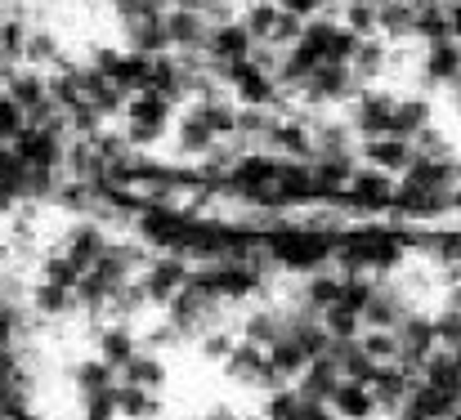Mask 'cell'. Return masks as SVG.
Instances as JSON below:
<instances>
[{
    "label": "cell",
    "mask_w": 461,
    "mask_h": 420,
    "mask_svg": "<svg viewBox=\"0 0 461 420\" xmlns=\"http://www.w3.org/2000/svg\"><path fill=\"white\" fill-rule=\"evenodd\" d=\"M358 152H363L367 165H376V170H385V174H403V170L417 161V147H412V139H403V135H376V139H363L358 143Z\"/></svg>",
    "instance_id": "4fadbf2b"
},
{
    "label": "cell",
    "mask_w": 461,
    "mask_h": 420,
    "mask_svg": "<svg viewBox=\"0 0 461 420\" xmlns=\"http://www.w3.org/2000/svg\"><path fill=\"white\" fill-rule=\"evenodd\" d=\"M135 353H140V335H135L131 326L113 322V326H104V331H99V358H104V362H113L117 371H122Z\"/></svg>",
    "instance_id": "e0dca14e"
},
{
    "label": "cell",
    "mask_w": 461,
    "mask_h": 420,
    "mask_svg": "<svg viewBox=\"0 0 461 420\" xmlns=\"http://www.w3.org/2000/svg\"><path fill=\"white\" fill-rule=\"evenodd\" d=\"M349 72L358 76V81H372V76H381L385 72V40L372 31V36H358L354 40V54H349Z\"/></svg>",
    "instance_id": "d6986e66"
},
{
    "label": "cell",
    "mask_w": 461,
    "mask_h": 420,
    "mask_svg": "<svg viewBox=\"0 0 461 420\" xmlns=\"http://www.w3.org/2000/svg\"><path fill=\"white\" fill-rule=\"evenodd\" d=\"M394 108H399L394 94H358V99H354V112H349V126H354L363 139L394 135Z\"/></svg>",
    "instance_id": "7c38bea8"
},
{
    "label": "cell",
    "mask_w": 461,
    "mask_h": 420,
    "mask_svg": "<svg viewBox=\"0 0 461 420\" xmlns=\"http://www.w3.org/2000/svg\"><path fill=\"white\" fill-rule=\"evenodd\" d=\"M202 54H206L211 67L224 76V72H233L238 63H251V58H256V36L247 31L242 18H233V22H215L211 36H206V49H202Z\"/></svg>",
    "instance_id": "277c9868"
},
{
    "label": "cell",
    "mask_w": 461,
    "mask_h": 420,
    "mask_svg": "<svg viewBox=\"0 0 461 420\" xmlns=\"http://www.w3.org/2000/svg\"><path fill=\"white\" fill-rule=\"evenodd\" d=\"M72 385H77V394L86 398V394H99V389L122 385V376H117V367H113V362H104V358L95 353V358H81V362L72 367Z\"/></svg>",
    "instance_id": "ac0fdd59"
},
{
    "label": "cell",
    "mask_w": 461,
    "mask_h": 420,
    "mask_svg": "<svg viewBox=\"0 0 461 420\" xmlns=\"http://www.w3.org/2000/svg\"><path fill=\"white\" fill-rule=\"evenodd\" d=\"M358 344H363V353H367L372 362H381V367H394V362H399V353H403L399 331H390V326H363Z\"/></svg>",
    "instance_id": "44dd1931"
},
{
    "label": "cell",
    "mask_w": 461,
    "mask_h": 420,
    "mask_svg": "<svg viewBox=\"0 0 461 420\" xmlns=\"http://www.w3.org/2000/svg\"><path fill=\"white\" fill-rule=\"evenodd\" d=\"M301 420H340V416H336L331 407H322V403H309V398H305V416H301Z\"/></svg>",
    "instance_id": "f546056e"
},
{
    "label": "cell",
    "mask_w": 461,
    "mask_h": 420,
    "mask_svg": "<svg viewBox=\"0 0 461 420\" xmlns=\"http://www.w3.org/2000/svg\"><path fill=\"white\" fill-rule=\"evenodd\" d=\"M345 299V273H309V286H305V304L313 313H327Z\"/></svg>",
    "instance_id": "ffe728a7"
},
{
    "label": "cell",
    "mask_w": 461,
    "mask_h": 420,
    "mask_svg": "<svg viewBox=\"0 0 461 420\" xmlns=\"http://www.w3.org/2000/svg\"><path fill=\"white\" fill-rule=\"evenodd\" d=\"M206 420H247V416H242V412H233V407H211Z\"/></svg>",
    "instance_id": "4dcf8cb0"
},
{
    "label": "cell",
    "mask_w": 461,
    "mask_h": 420,
    "mask_svg": "<svg viewBox=\"0 0 461 420\" xmlns=\"http://www.w3.org/2000/svg\"><path fill=\"white\" fill-rule=\"evenodd\" d=\"M81 416L86 420H122L117 385H113V389H99V394H86V398H81Z\"/></svg>",
    "instance_id": "484cf974"
},
{
    "label": "cell",
    "mask_w": 461,
    "mask_h": 420,
    "mask_svg": "<svg viewBox=\"0 0 461 420\" xmlns=\"http://www.w3.org/2000/svg\"><path fill=\"white\" fill-rule=\"evenodd\" d=\"M345 380H349V376H345L340 358H336V353H322V358H313L305 367V376L296 380V389H301V398H309V403L331 407V398H336V389H340Z\"/></svg>",
    "instance_id": "8fae6325"
},
{
    "label": "cell",
    "mask_w": 461,
    "mask_h": 420,
    "mask_svg": "<svg viewBox=\"0 0 461 420\" xmlns=\"http://www.w3.org/2000/svg\"><path fill=\"white\" fill-rule=\"evenodd\" d=\"M358 85L363 81L349 72V63H322L296 85V94H305L309 103H340V99H354Z\"/></svg>",
    "instance_id": "52a82bcc"
},
{
    "label": "cell",
    "mask_w": 461,
    "mask_h": 420,
    "mask_svg": "<svg viewBox=\"0 0 461 420\" xmlns=\"http://www.w3.org/2000/svg\"><path fill=\"white\" fill-rule=\"evenodd\" d=\"M188 281H193L188 260H184V255H170V251H166V255H157L153 264L140 273V286H144L149 304H161V308H166V304H170V299H175V295H179Z\"/></svg>",
    "instance_id": "8992f818"
},
{
    "label": "cell",
    "mask_w": 461,
    "mask_h": 420,
    "mask_svg": "<svg viewBox=\"0 0 461 420\" xmlns=\"http://www.w3.org/2000/svg\"><path fill=\"white\" fill-rule=\"evenodd\" d=\"M9 152H14L27 170H59L63 156H68V143H63V130H54V126H32V121H27V130L9 143Z\"/></svg>",
    "instance_id": "5b68a950"
},
{
    "label": "cell",
    "mask_w": 461,
    "mask_h": 420,
    "mask_svg": "<svg viewBox=\"0 0 461 420\" xmlns=\"http://www.w3.org/2000/svg\"><path fill=\"white\" fill-rule=\"evenodd\" d=\"M32 308L41 313V317H63V313H77V290L72 286H59V281L41 278L32 286Z\"/></svg>",
    "instance_id": "9a60e30c"
},
{
    "label": "cell",
    "mask_w": 461,
    "mask_h": 420,
    "mask_svg": "<svg viewBox=\"0 0 461 420\" xmlns=\"http://www.w3.org/2000/svg\"><path fill=\"white\" fill-rule=\"evenodd\" d=\"M242 22L256 36V49H265V54H287L301 40V31H305V18L283 9L278 0H251Z\"/></svg>",
    "instance_id": "7a4b0ae2"
},
{
    "label": "cell",
    "mask_w": 461,
    "mask_h": 420,
    "mask_svg": "<svg viewBox=\"0 0 461 420\" xmlns=\"http://www.w3.org/2000/svg\"><path fill=\"white\" fill-rule=\"evenodd\" d=\"M27 130V108L18 103V99H9V94H0V139L14 143L18 135Z\"/></svg>",
    "instance_id": "4316f807"
},
{
    "label": "cell",
    "mask_w": 461,
    "mask_h": 420,
    "mask_svg": "<svg viewBox=\"0 0 461 420\" xmlns=\"http://www.w3.org/2000/svg\"><path fill=\"white\" fill-rule=\"evenodd\" d=\"M197 344H202V353H206V358H215V362H229V353H233L242 340H233L229 331L211 326V331H202V335H197Z\"/></svg>",
    "instance_id": "83f0119b"
},
{
    "label": "cell",
    "mask_w": 461,
    "mask_h": 420,
    "mask_svg": "<svg viewBox=\"0 0 461 420\" xmlns=\"http://www.w3.org/2000/svg\"><path fill=\"white\" fill-rule=\"evenodd\" d=\"M331 412L340 420H372L381 412V403H376V394H372V385H363V380H345L340 389H336V398H331Z\"/></svg>",
    "instance_id": "5bb4252c"
},
{
    "label": "cell",
    "mask_w": 461,
    "mask_h": 420,
    "mask_svg": "<svg viewBox=\"0 0 461 420\" xmlns=\"http://www.w3.org/2000/svg\"><path fill=\"white\" fill-rule=\"evenodd\" d=\"M220 143L224 139H220V130L211 126L206 108H202V103H184V112L175 117V147H179L184 156H211Z\"/></svg>",
    "instance_id": "ba28073f"
},
{
    "label": "cell",
    "mask_w": 461,
    "mask_h": 420,
    "mask_svg": "<svg viewBox=\"0 0 461 420\" xmlns=\"http://www.w3.org/2000/svg\"><path fill=\"white\" fill-rule=\"evenodd\" d=\"M122 117H126V139H131V147H149L166 130H175V99H166L161 90H140V94L126 99Z\"/></svg>",
    "instance_id": "3957f363"
},
{
    "label": "cell",
    "mask_w": 461,
    "mask_h": 420,
    "mask_svg": "<svg viewBox=\"0 0 461 420\" xmlns=\"http://www.w3.org/2000/svg\"><path fill=\"white\" fill-rule=\"evenodd\" d=\"M117 403H122V420H153L157 416V394L153 389L117 385Z\"/></svg>",
    "instance_id": "603a6c76"
},
{
    "label": "cell",
    "mask_w": 461,
    "mask_h": 420,
    "mask_svg": "<svg viewBox=\"0 0 461 420\" xmlns=\"http://www.w3.org/2000/svg\"><path fill=\"white\" fill-rule=\"evenodd\" d=\"M283 335H287V317H283V313H269V308H260V313H251V317L242 322V340H251V344H265V349H274Z\"/></svg>",
    "instance_id": "7402d4cb"
},
{
    "label": "cell",
    "mask_w": 461,
    "mask_h": 420,
    "mask_svg": "<svg viewBox=\"0 0 461 420\" xmlns=\"http://www.w3.org/2000/svg\"><path fill=\"white\" fill-rule=\"evenodd\" d=\"M54 251H59V255H63V260H68V264H72L81 278H86V273L104 260L108 237H104V228H99V224H77V228H68V237H63Z\"/></svg>",
    "instance_id": "9c48e42d"
},
{
    "label": "cell",
    "mask_w": 461,
    "mask_h": 420,
    "mask_svg": "<svg viewBox=\"0 0 461 420\" xmlns=\"http://www.w3.org/2000/svg\"><path fill=\"white\" fill-rule=\"evenodd\" d=\"M27 63H32V67H41V72L63 63V49H59L54 31H32V36H27Z\"/></svg>",
    "instance_id": "cb8c5ba5"
},
{
    "label": "cell",
    "mask_w": 461,
    "mask_h": 420,
    "mask_svg": "<svg viewBox=\"0 0 461 420\" xmlns=\"http://www.w3.org/2000/svg\"><path fill=\"white\" fill-rule=\"evenodd\" d=\"M399 260H403V237L399 233H385V228L349 233L336 246L340 273H367V278H376V273H390Z\"/></svg>",
    "instance_id": "6da1fadb"
},
{
    "label": "cell",
    "mask_w": 461,
    "mask_h": 420,
    "mask_svg": "<svg viewBox=\"0 0 461 420\" xmlns=\"http://www.w3.org/2000/svg\"><path fill=\"white\" fill-rule=\"evenodd\" d=\"M117 376H122V385H140V389H153L157 394L166 385V362H161V353H153V349H140Z\"/></svg>",
    "instance_id": "2e32d148"
},
{
    "label": "cell",
    "mask_w": 461,
    "mask_h": 420,
    "mask_svg": "<svg viewBox=\"0 0 461 420\" xmlns=\"http://www.w3.org/2000/svg\"><path fill=\"white\" fill-rule=\"evenodd\" d=\"M322 322H327V331H331V340H358L363 335V313H354V308H345V304H336V308H327L322 313Z\"/></svg>",
    "instance_id": "d4e9b609"
},
{
    "label": "cell",
    "mask_w": 461,
    "mask_h": 420,
    "mask_svg": "<svg viewBox=\"0 0 461 420\" xmlns=\"http://www.w3.org/2000/svg\"><path fill=\"white\" fill-rule=\"evenodd\" d=\"M394 179L385 174V170H376V165H367V170H354V179H349V188H345V206H354V210H381V206H394Z\"/></svg>",
    "instance_id": "30bf717a"
},
{
    "label": "cell",
    "mask_w": 461,
    "mask_h": 420,
    "mask_svg": "<svg viewBox=\"0 0 461 420\" xmlns=\"http://www.w3.org/2000/svg\"><path fill=\"white\" fill-rule=\"evenodd\" d=\"M278 4H283V9H292V13H301V18H305V13H313V9H322V4H327V0H278Z\"/></svg>",
    "instance_id": "f1b7e54d"
},
{
    "label": "cell",
    "mask_w": 461,
    "mask_h": 420,
    "mask_svg": "<svg viewBox=\"0 0 461 420\" xmlns=\"http://www.w3.org/2000/svg\"><path fill=\"white\" fill-rule=\"evenodd\" d=\"M0 147H9V143H5V139H0Z\"/></svg>",
    "instance_id": "1f68e13d"
}]
</instances>
